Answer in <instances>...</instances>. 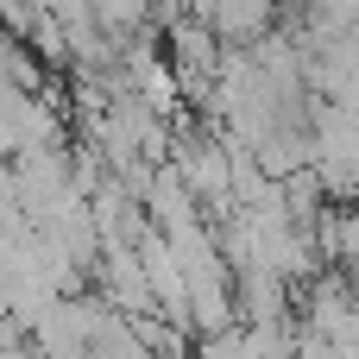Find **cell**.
I'll use <instances>...</instances> for the list:
<instances>
[{"mask_svg": "<svg viewBox=\"0 0 359 359\" xmlns=\"http://www.w3.org/2000/svg\"><path fill=\"white\" fill-rule=\"evenodd\" d=\"M309 322L328 347H353L359 341V297L347 284H316L309 290Z\"/></svg>", "mask_w": 359, "mask_h": 359, "instance_id": "cell-1", "label": "cell"}, {"mask_svg": "<svg viewBox=\"0 0 359 359\" xmlns=\"http://www.w3.org/2000/svg\"><path fill=\"white\" fill-rule=\"evenodd\" d=\"M328 107H341L347 120H359V63H353V69H347V82H341V88L328 95Z\"/></svg>", "mask_w": 359, "mask_h": 359, "instance_id": "cell-2", "label": "cell"}, {"mask_svg": "<svg viewBox=\"0 0 359 359\" xmlns=\"http://www.w3.org/2000/svg\"><path fill=\"white\" fill-rule=\"evenodd\" d=\"M0 19H13V25H25L32 13H25V0H0Z\"/></svg>", "mask_w": 359, "mask_h": 359, "instance_id": "cell-3", "label": "cell"}]
</instances>
